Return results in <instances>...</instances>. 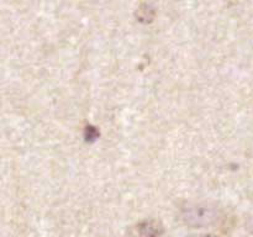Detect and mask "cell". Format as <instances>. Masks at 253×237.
<instances>
[{
    "label": "cell",
    "mask_w": 253,
    "mask_h": 237,
    "mask_svg": "<svg viewBox=\"0 0 253 237\" xmlns=\"http://www.w3.org/2000/svg\"><path fill=\"white\" fill-rule=\"evenodd\" d=\"M182 217L184 222L194 229H203L214 225L219 219V211L209 204H190L183 209Z\"/></svg>",
    "instance_id": "6da1fadb"
},
{
    "label": "cell",
    "mask_w": 253,
    "mask_h": 237,
    "mask_svg": "<svg viewBox=\"0 0 253 237\" xmlns=\"http://www.w3.org/2000/svg\"><path fill=\"white\" fill-rule=\"evenodd\" d=\"M84 137L86 141H95L99 137V132L94 126H86L84 131Z\"/></svg>",
    "instance_id": "3957f363"
},
{
    "label": "cell",
    "mask_w": 253,
    "mask_h": 237,
    "mask_svg": "<svg viewBox=\"0 0 253 237\" xmlns=\"http://www.w3.org/2000/svg\"><path fill=\"white\" fill-rule=\"evenodd\" d=\"M131 234L133 237H162L165 234V226L160 220L147 219L136 224Z\"/></svg>",
    "instance_id": "7a4b0ae2"
},
{
    "label": "cell",
    "mask_w": 253,
    "mask_h": 237,
    "mask_svg": "<svg viewBox=\"0 0 253 237\" xmlns=\"http://www.w3.org/2000/svg\"><path fill=\"white\" fill-rule=\"evenodd\" d=\"M199 237H217V236H215V235H211V234H207V235H202V236Z\"/></svg>",
    "instance_id": "277c9868"
}]
</instances>
